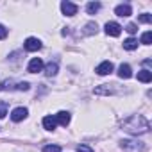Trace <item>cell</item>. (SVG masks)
<instances>
[{
	"mask_svg": "<svg viewBox=\"0 0 152 152\" xmlns=\"http://www.w3.org/2000/svg\"><path fill=\"white\" fill-rule=\"evenodd\" d=\"M113 70H115L113 63H111V61H104V63H100V64L97 66V70H95V72H97L99 75H109Z\"/></svg>",
	"mask_w": 152,
	"mask_h": 152,
	"instance_id": "6",
	"label": "cell"
},
{
	"mask_svg": "<svg viewBox=\"0 0 152 152\" xmlns=\"http://www.w3.org/2000/svg\"><path fill=\"white\" fill-rule=\"evenodd\" d=\"M41 48V41L38 38H27L25 39V50L27 52H38Z\"/></svg>",
	"mask_w": 152,
	"mask_h": 152,
	"instance_id": "5",
	"label": "cell"
},
{
	"mask_svg": "<svg viewBox=\"0 0 152 152\" xmlns=\"http://www.w3.org/2000/svg\"><path fill=\"white\" fill-rule=\"evenodd\" d=\"M6 36H7V29L4 25H0V39H4Z\"/></svg>",
	"mask_w": 152,
	"mask_h": 152,
	"instance_id": "26",
	"label": "cell"
},
{
	"mask_svg": "<svg viewBox=\"0 0 152 152\" xmlns=\"http://www.w3.org/2000/svg\"><path fill=\"white\" fill-rule=\"evenodd\" d=\"M97 29H99V27H97V23H93V22H91V23H88V25H86L84 34H97Z\"/></svg>",
	"mask_w": 152,
	"mask_h": 152,
	"instance_id": "19",
	"label": "cell"
},
{
	"mask_svg": "<svg viewBox=\"0 0 152 152\" xmlns=\"http://www.w3.org/2000/svg\"><path fill=\"white\" fill-rule=\"evenodd\" d=\"M57 70H59L57 63H48L45 66V75H47V77H54V75L57 73Z\"/></svg>",
	"mask_w": 152,
	"mask_h": 152,
	"instance_id": "14",
	"label": "cell"
},
{
	"mask_svg": "<svg viewBox=\"0 0 152 152\" xmlns=\"http://www.w3.org/2000/svg\"><path fill=\"white\" fill-rule=\"evenodd\" d=\"M122 127H124V131H127L129 134L138 136V134L148 132L150 124H148V120H147L145 116H141V115H132L131 118H127V120L122 124Z\"/></svg>",
	"mask_w": 152,
	"mask_h": 152,
	"instance_id": "1",
	"label": "cell"
},
{
	"mask_svg": "<svg viewBox=\"0 0 152 152\" xmlns=\"http://www.w3.org/2000/svg\"><path fill=\"white\" fill-rule=\"evenodd\" d=\"M77 152H93V148H90L88 145H79L77 147Z\"/></svg>",
	"mask_w": 152,
	"mask_h": 152,
	"instance_id": "25",
	"label": "cell"
},
{
	"mask_svg": "<svg viewBox=\"0 0 152 152\" xmlns=\"http://www.w3.org/2000/svg\"><path fill=\"white\" fill-rule=\"evenodd\" d=\"M16 90H20V91H27V90H29V83H18V84H16Z\"/></svg>",
	"mask_w": 152,
	"mask_h": 152,
	"instance_id": "23",
	"label": "cell"
},
{
	"mask_svg": "<svg viewBox=\"0 0 152 152\" xmlns=\"http://www.w3.org/2000/svg\"><path fill=\"white\" fill-rule=\"evenodd\" d=\"M138 81H140V83H150V81H152V72H150V70H141V72H138Z\"/></svg>",
	"mask_w": 152,
	"mask_h": 152,
	"instance_id": "13",
	"label": "cell"
},
{
	"mask_svg": "<svg viewBox=\"0 0 152 152\" xmlns=\"http://www.w3.org/2000/svg\"><path fill=\"white\" fill-rule=\"evenodd\" d=\"M43 152H61V147L59 145H45Z\"/></svg>",
	"mask_w": 152,
	"mask_h": 152,
	"instance_id": "20",
	"label": "cell"
},
{
	"mask_svg": "<svg viewBox=\"0 0 152 152\" xmlns=\"http://www.w3.org/2000/svg\"><path fill=\"white\" fill-rule=\"evenodd\" d=\"M77 6L75 4H72V2H68V0H64V2H61V11H63V15H66V16H73V15H77Z\"/></svg>",
	"mask_w": 152,
	"mask_h": 152,
	"instance_id": "4",
	"label": "cell"
},
{
	"mask_svg": "<svg viewBox=\"0 0 152 152\" xmlns=\"http://www.w3.org/2000/svg\"><path fill=\"white\" fill-rule=\"evenodd\" d=\"M131 13H132V9L129 4H122V6L115 7V15H118V16H131Z\"/></svg>",
	"mask_w": 152,
	"mask_h": 152,
	"instance_id": "11",
	"label": "cell"
},
{
	"mask_svg": "<svg viewBox=\"0 0 152 152\" xmlns=\"http://www.w3.org/2000/svg\"><path fill=\"white\" fill-rule=\"evenodd\" d=\"M124 48H125V50H136V48H138V41H136L134 38H127V39L124 41Z\"/></svg>",
	"mask_w": 152,
	"mask_h": 152,
	"instance_id": "15",
	"label": "cell"
},
{
	"mask_svg": "<svg viewBox=\"0 0 152 152\" xmlns=\"http://www.w3.org/2000/svg\"><path fill=\"white\" fill-rule=\"evenodd\" d=\"M27 115H29L27 107H16V109H13L11 118H13V122H22V120L27 118Z\"/></svg>",
	"mask_w": 152,
	"mask_h": 152,
	"instance_id": "7",
	"label": "cell"
},
{
	"mask_svg": "<svg viewBox=\"0 0 152 152\" xmlns=\"http://www.w3.org/2000/svg\"><path fill=\"white\" fill-rule=\"evenodd\" d=\"M118 77L120 79H131L132 77V70H131L129 64H120V68H118Z\"/></svg>",
	"mask_w": 152,
	"mask_h": 152,
	"instance_id": "10",
	"label": "cell"
},
{
	"mask_svg": "<svg viewBox=\"0 0 152 152\" xmlns=\"http://www.w3.org/2000/svg\"><path fill=\"white\" fill-rule=\"evenodd\" d=\"M56 122H57L59 125L66 127V125L70 124V113H68V111H59V113L56 115Z\"/></svg>",
	"mask_w": 152,
	"mask_h": 152,
	"instance_id": "9",
	"label": "cell"
},
{
	"mask_svg": "<svg viewBox=\"0 0 152 152\" xmlns=\"http://www.w3.org/2000/svg\"><path fill=\"white\" fill-rule=\"evenodd\" d=\"M6 115H7V107H6L4 102H0V118H4Z\"/></svg>",
	"mask_w": 152,
	"mask_h": 152,
	"instance_id": "24",
	"label": "cell"
},
{
	"mask_svg": "<svg viewBox=\"0 0 152 152\" xmlns=\"http://www.w3.org/2000/svg\"><path fill=\"white\" fill-rule=\"evenodd\" d=\"M143 63H145V66H152V61H150V59H145Z\"/></svg>",
	"mask_w": 152,
	"mask_h": 152,
	"instance_id": "27",
	"label": "cell"
},
{
	"mask_svg": "<svg viewBox=\"0 0 152 152\" xmlns=\"http://www.w3.org/2000/svg\"><path fill=\"white\" fill-rule=\"evenodd\" d=\"M27 70H29L31 73H38V72H41V70H43V61H41L39 57H32L31 63H29V66H27Z\"/></svg>",
	"mask_w": 152,
	"mask_h": 152,
	"instance_id": "8",
	"label": "cell"
},
{
	"mask_svg": "<svg viewBox=\"0 0 152 152\" xmlns=\"http://www.w3.org/2000/svg\"><path fill=\"white\" fill-rule=\"evenodd\" d=\"M125 31H127L129 34H134V32L138 31V27H136V23H129V25L125 27Z\"/></svg>",
	"mask_w": 152,
	"mask_h": 152,
	"instance_id": "22",
	"label": "cell"
},
{
	"mask_svg": "<svg viewBox=\"0 0 152 152\" xmlns=\"http://www.w3.org/2000/svg\"><path fill=\"white\" fill-rule=\"evenodd\" d=\"M138 22H141V23H150V22H152V16H150V15H140Z\"/></svg>",
	"mask_w": 152,
	"mask_h": 152,
	"instance_id": "21",
	"label": "cell"
},
{
	"mask_svg": "<svg viewBox=\"0 0 152 152\" xmlns=\"http://www.w3.org/2000/svg\"><path fill=\"white\" fill-rule=\"evenodd\" d=\"M99 9H100V4H99V2H90V4L86 6L88 15H95V13H99Z\"/></svg>",
	"mask_w": 152,
	"mask_h": 152,
	"instance_id": "17",
	"label": "cell"
},
{
	"mask_svg": "<svg viewBox=\"0 0 152 152\" xmlns=\"http://www.w3.org/2000/svg\"><path fill=\"white\" fill-rule=\"evenodd\" d=\"M141 43H143V45H150V43H152V32H150V31H147V32L141 34Z\"/></svg>",
	"mask_w": 152,
	"mask_h": 152,
	"instance_id": "18",
	"label": "cell"
},
{
	"mask_svg": "<svg viewBox=\"0 0 152 152\" xmlns=\"http://www.w3.org/2000/svg\"><path fill=\"white\" fill-rule=\"evenodd\" d=\"M104 29H106V34H107V36H113V38L120 36V32H122V25L116 23V22H107Z\"/></svg>",
	"mask_w": 152,
	"mask_h": 152,
	"instance_id": "3",
	"label": "cell"
},
{
	"mask_svg": "<svg viewBox=\"0 0 152 152\" xmlns=\"http://www.w3.org/2000/svg\"><path fill=\"white\" fill-rule=\"evenodd\" d=\"M120 147L125 152H143L145 150V145L141 141H138V140H122Z\"/></svg>",
	"mask_w": 152,
	"mask_h": 152,
	"instance_id": "2",
	"label": "cell"
},
{
	"mask_svg": "<svg viewBox=\"0 0 152 152\" xmlns=\"http://www.w3.org/2000/svg\"><path fill=\"white\" fill-rule=\"evenodd\" d=\"M43 127L47 131H54L57 127V122H56V116H45L43 118Z\"/></svg>",
	"mask_w": 152,
	"mask_h": 152,
	"instance_id": "12",
	"label": "cell"
},
{
	"mask_svg": "<svg viewBox=\"0 0 152 152\" xmlns=\"http://www.w3.org/2000/svg\"><path fill=\"white\" fill-rule=\"evenodd\" d=\"M95 93H97V95H111V93H113V90H111L107 84H102V86L95 88Z\"/></svg>",
	"mask_w": 152,
	"mask_h": 152,
	"instance_id": "16",
	"label": "cell"
}]
</instances>
